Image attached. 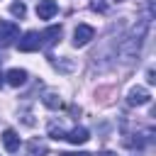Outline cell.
Wrapping results in <instances>:
<instances>
[{
	"label": "cell",
	"instance_id": "6da1fadb",
	"mask_svg": "<svg viewBox=\"0 0 156 156\" xmlns=\"http://www.w3.org/2000/svg\"><path fill=\"white\" fill-rule=\"evenodd\" d=\"M149 24H151V17H144L139 20L117 44V56L122 63H134L139 61V54H141V46L146 41V34H149Z\"/></svg>",
	"mask_w": 156,
	"mask_h": 156
},
{
	"label": "cell",
	"instance_id": "ba28073f",
	"mask_svg": "<svg viewBox=\"0 0 156 156\" xmlns=\"http://www.w3.org/2000/svg\"><path fill=\"white\" fill-rule=\"evenodd\" d=\"M58 37H61V27H58V24H54V27L44 29V32H41V49L54 46V44L58 41Z\"/></svg>",
	"mask_w": 156,
	"mask_h": 156
},
{
	"label": "cell",
	"instance_id": "d6986e66",
	"mask_svg": "<svg viewBox=\"0 0 156 156\" xmlns=\"http://www.w3.org/2000/svg\"><path fill=\"white\" fill-rule=\"evenodd\" d=\"M98 156H117V154H115V151H100Z\"/></svg>",
	"mask_w": 156,
	"mask_h": 156
},
{
	"label": "cell",
	"instance_id": "5bb4252c",
	"mask_svg": "<svg viewBox=\"0 0 156 156\" xmlns=\"http://www.w3.org/2000/svg\"><path fill=\"white\" fill-rule=\"evenodd\" d=\"M49 136L56 139V141H61V139H66V132H63L58 124H49Z\"/></svg>",
	"mask_w": 156,
	"mask_h": 156
},
{
	"label": "cell",
	"instance_id": "52a82bcc",
	"mask_svg": "<svg viewBox=\"0 0 156 156\" xmlns=\"http://www.w3.org/2000/svg\"><path fill=\"white\" fill-rule=\"evenodd\" d=\"M5 80H7V85L20 88V85L27 83V71H24V68H10V71L5 73Z\"/></svg>",
	"mask_w": 156,
	"mask_h": 156
},
{
	"label": "cell",
	"instance_id": "30bf717a",
	"mask_svg": "<svg viewBox=\"0 0 156 156\" xmlns=\"http://www.w3.org/2000/svg\"><path fill=\"white\" fill-rule=\"evenodd\" d=\"M2 146H5L10 154H15V151L20 149V136H17L15 129H5V132H2Z\"/></svg>",
	"mask_w": 156,
	"mask_h": 156
},
{
	"label": "cell",
	"instance_id": "e0dca14e",
	"mask_svg": "<svg viewBox=\"0 0 156 156\" xmlns=\"http://www.w3.org/2000/svg\"><path fill=\"white\" fill-rule=\"evenodd\" d=\"M146 80H149V83H156V73H154V71H151V68H149V71H146Z\"/></svg>",
	"mask_w": 156,
	"mask_h": 156
},
{
	"label": "cell",
	"instance_id": "5b68a950",
	"mask_svg": "<svg viewBox=\"0 0 156 156\" xmlns=\"http://www.w3.org/2000/svg\"><path fill=\"white\" fill-rule=\"evenodd\" d=\"M90 39H95V29L90 27V24H78L76 27V32H73V46H85V44H90Z\"/></svg>",
	"mask_w": 156,
	"mask_h": 156
},
{
	"label": "cell",
	"instance_id": "7c38bea8",
	"mask_svg": "<svg viewBox=\"0 0 156 156\" xmlns=\"http://www.w3.org/2000/svg\"><path fill=\"white\" fill-rule=\"evenodd\" d=\"M46 144L41 141V139H32L29 144H27V156H46Z\"/></svg>",
	"mask_w": 156,
	"mask_h": 156
},
{
	"label": "cell",
	"instance_id": "ac0fdd59",
	"mask_svg": "<svg viewBox=\"0 0 156 156\" xmlns=\"http://www.w3.org/2000/svg\"><path fill=\"white\" fill-rule=\"evenodd\" d=\"M58 156H90V154H85V151H78V154H73V151H68V154H58Z\"/></svg>",
	"mask_w": 156,
	"mask_h": 156
},
{
	"label": "cell",
	"instance_id": "7a4b0ae2",
	"mask_svg": "<svg viewBox=\"0 0 156 156\" xmlns=\"http://www.w3.org/2000/svg\"><path fill=\"white\" fill-rule=\"evenodd\" d=\"M17 49L29 54V51H39L41 49V34L39 32H24L20 39H17Z\"/></svg>",
	"mask_w": 156,
	"mask_h": 156
},
{
	"label": "cell",
	"instance_id": "8fae6325",
	"mask_svg": "<svg viewBox=\"0 0 156 156\" xmlns=\"http://www.w3.org/2000/svg\"><path fill=\"white\" fill-rule=\"evenodd\" d=\"M41 102H44L49 110H61V107H63V100H61V95H58L56 90H46V93L41 95Z\"/></svg>",
	"mask_w": 156,
	"mask_h": 156
},
{
	"label": "cell",
	"instance_id": "4fadbf2b",
	"mask_svg": "<svg viewBox=\"0 0 156 156\" xmlns=\"http://www.w3.org/2000/svg\"><path fill=\"white\" fill-rule=\"evenodd\" d=\"M117 2H119V0H90V10H93V12L105 15V12H110Z\"/></svg>",
	"mask_w": 156,
	"mask_h": 156
},
{
	"label": "cell",
	"instance_id": "2e32d148",
	"mask_svg": "<svg viewBox=\"0 0 156 156\" xmlns=\"http://www.w3.org/2000/svg\"><path fill=\"white\" fill-rule=\"evenodd\" d=\"M51 63L58 71H73V61H51Z\"/></svg>",
	"mask_w": 156,
	"mask_h": 156
},
{
	"label": "cell",
	"instance_id": "3957f363",
	"mask_svg": "<svg viewBox=\"0 0 156 156\" xmlns=\"http://www.w3.org/2000/svg\"><path fill=\"white\" fill-rule=\"evenodd\" d=\"M20 39V27L15 22H7V20H0V44L7 46V44H15Z\"/></svg>",
	"mask_w": 156,
	"mask_h": 156
},
{
	"label": "cell",
	"instance_id": "8992f818",
	"mask_svg": "<svg viewBox=\"0 0 156 156\" xmlns=\"http://www.w3.org/2000/svg\"><path fill=\"white\" fill-rule=\"evenodd\" d=\"M56 12H58L56 0H39V5H37V17L39 20H51Z\"/></svg>",
	"mask_w": 156,
	"mask_h": 156
},
{
	"label": "cell",
	"instance_id": "9a60e30c",
	"mask_svg": "<svg viewBox=\"0 0 156 156\" xmlns=\"http://www.w3.org/2000/svg\"><path fill=\"white\" fill-rule=\"evenodd\" d=\"M10 12H12L15 17L22 20V17L27 15V7H24V2H12V5H10Z\"/></svg>",
	"mask_w": 156,
	"mask_h": 156
},
{
	"label": "cell",
	"instance_id": "9c48e42d",
	"mask_svg": "<svg viewBox=\"0 0 156 156\" xmlns=\"http://www.w3.org/2000/svg\"><path fill=\"white\" fill-rule=\"evenodd\" d=\"M90 139V132L85 129V127H73L71 132H66V141H71V144H85Z\"/></svg>",
	"mask_w": 156,
	"mask_h": 156
},
{
	"label": "cell",
	"instance_id": "277c9868",
	"mask_svg": "<svg viewBox=\"0 0 156 156\" xmlns=\"http://www.w3.org/2000/svg\"><path fill=\"white\" fill-rule=\"evenodd\" d=\"M127 102L132 107H141V105H149L151 102V93L144 88V85H134L129 93H127Z\"/></svg>",
	"mask_w": 156,
	"mask_h": 156
}]
</instances>
